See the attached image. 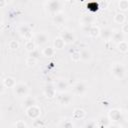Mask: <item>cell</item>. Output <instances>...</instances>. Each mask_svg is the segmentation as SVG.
Wrapping results in <instances>:
<instances>
[{
  "instance_id": "1",
  "label": "cell",
  "mask_w": 128,
  "mask_h": 128,
  "mask_svg": "<svg viewBox=\"0 0 128 128\" xmlns=\"http://www.w3.org/2000/svg\"><path fill=\"white\" fill-rule=\"evenodd\" d=\"M13 90H14L15 95H17L18 97H22V98L28 96V93H29V88H28V86H27L25 83H23V82H18V83H16V85H15L14 88H13Z\"/></svg>"
},
{
  "instance_id": "2",
  "label": "cell",
  "mask_w": 128,
  "mask_h": 128,
  "mask_svg": "<svg viewBox=\"0 0 128 128\" xmlns=\"http://www.w3.org/2000/svg\"><path fill=\"white\" fill-rule=\"evenodd\" d=\"M62 3L60 0H48L46 3V8L51 14H56L61 11Z\"/></svg>"
},
{
  "instance_id": "3",
  "label": "cell",
  "mask_w": 128,
  "mask_h": 128,
  "mask_svg": "<svg viewBox=\"0 0 128 128\" xmlns=\"http://www.w3.org/2000/svg\"><path fill=\"white\" fill-rule=\"evenodd\" d=\"M112 74L117 79H123L125 76V67L121 63H114L111 68Z\"/></svg>"
},
{
  "instance_id": "4",
  "label": "cell",
  "mask_w": 128,
  "mask_h": 128,
  "mask_svg": "<svg viewBox=\"0 0 128 128\" xmlns=\"http://www.w3.org/2000/svg\"><path fill=\"white\" fill-rule=\"evenodd\" d=\"M26 115L28 118L32 119V120H35V119H38L39 116L41 115V109L39 106H37L36 104L27 108L26 109Z\"/></svg>"
},
{
  "instance_id": "5",
  "label": "cell",
  "mask_w": 128,
  "mask_h": 128,
  "mask_svg": "<svg viewBox=\"0 0 128 128\" xmlns=\"http://www.w3.org/2000/svg\"><path fill=\"white\" fill-rule=\"evenodd\" d=\"M34 41L38 46H44L49 41V35L45 32H39L34 36Z\"/></svg>"
},
{
  "instance_id": "6",
  "label": "cell",
  "mask_w": 128,
  "mask_h": 128,
  "mask_svg": "<svg viewBox=\"0 0 128 128\" xmlns=\"http://www.w3.org/2000/svg\"><path fill=\"white\" fill-rule=\"evenodd\" d=\"M19 33L26 40L32 39V29L31 26H29L28 24H22L19 27Z\"/></svg>"
},
{
  "instance_id": "7",
  "label": "cell",
  "mask_w": 128,
  "mask_h": 128,
  "mask_svg": "<svg viewBox=\"0 0 128 128\" xmlns=\"http://www.w3.org/2000/svg\"><path fill=\"white\" fill-rule=\"evenodd\" d=\"M87 92V86L84 82L80 81V82H77L74 86H73V93L75 95H78V96H83L85 93Z\"/></svg>"
},
{
  "instance_id": "8",
  "label": "cell",
  "mask_w": 128,
  "mask_h": 128,
  "mask_svg": "<svg viewBox=\"0 0 128 128\" xmlns=\"http://www.w3.org/2000/svg\"><path fill=\"white\" fill-rule=\"evenodd\" d=\"M83 27H84L83 30L85 32H87L89 36H91L93 38L100 36V30L101 29L98 26H96V25H89V26H83Z\"/></svg>"
},
{
  "instance_id": "9",
  "label": "cell",
  "mask_w": 128,
  "mask_h": 128,
  "mask_svg": "<svg viewBox=\"0 0 128 128\" xmlns=\"http://www.w3.org/2000/svg\"><path fill=\"white\" fill-rule=\"evenodd\" d=\"M71 101H72V96L67 92H61V94L58 96V103L60 105L67 106L71 103Z\"/></svg>"
},
{
  "instance_id": "10",
  "label": "cell",
  "mask_w": 128,
  "mask_h": 128,
  "mask_svg": "<svg viewBox=\"0 0 128 128\" xmlns=\"http://www.w3.org/2000/svg\"><path fill=\"white\" fill-rule=\"evenodd\" d=\"M61 37H62V39L65 41L66 44H71V43H73V42L75 41V39H76L74 33H73L72 31H70V30H67V29L62 31Z\"/></svg>"
},
{
  "instance_id": "11",
  "label": "cell",
  "mask_w": 128,
  "mask_h": 128,
  "mask_svg": "<svg viewBox=\"0 0 128 128\" xmlns=\"http://www.w3.org/2000/svg\"><path fill=\"white\" fill-rule=\"evenodd\" d=\"M122 117V113L119 109H110L109 112H108V118L111 120V121H114V122H117L121 119Z\"/></svg>"
},
{
  "instance_id": "12",
  "label": "cell",
  "mask_w": 128,
  "mask_h": 128,
  "mask_svg": "<svg viewBox=\"0 0 128 128\" xmlns=\"http://www.w3.org/2000/svg\"><path fill=\"white\" fill-rule=\"evenodd\" d=\"M44 95L49 99L54 98L55 95H56V87H55V85H53V84L46 85L45 88H44Z\"/></svg>"
},
{
  "instance_id": "13",
  "label": "cell",
  "mask_w": 128,
  "mask_h": 128,
  "mask_svg": "<svg viewBox=\"0 0 128 128\" xmlns=\"http://www.w3.org/2000/svg\"><path fill=\"white\" fill-rule=\"evenodd\" d=\"M112 34H113V30L111 28L106 27L100 30V37L104 41H110L112 39Z\"/></svg>"
},
{
  "instance_id": "14",
  "label": "cell",
  "mask_w": 128,
  "mask_h": 128,
  "mask_svg": "<svg viewBox=\"0 0 128 128\" xmlns=\"http://www.w3.org/2000/svg\"><path fill=\"white\" fill-rule=\"evenodd\" d=\"M68 82L64 79H60L58 80L56 83H55V87H56V90L59 91L60 93L61 92H66L67 89H68Z\"/></svg>"
},
{
  "instance_id": "15",
  "label": "cell",
  "mask_w": 128,
  "mask_h": 128,
  "mask_svg": "<svg viewBox=\"0 0 128 128\" xmlns=\"http://www.w3.org/2000/svg\"><path fill=\"white\" fill-rule=\"evenodd\" d=\"M2 84L5 88H14V86L16 85V80L14 77L7 76L2 80Z\"/></svg>"
},
{
  "instance_id": "16",
  "label": "cell",
  "mask_w": 128,
  "mask_h": 128,
  "mask_svg": "<svg viewBox=\"0 0 128 128\" xmlns=\"http://www.w3.org/2000/svg\"><path fill=\"white\" fill-rule=\"evenodd\" d=\"M123 40H124V33L122 32V30H113L112 41L117 44Z\"/></svg>"
},
{
  "instance_id": "17",
  "label": "cell",
  "mask_w": 128,
  "mask_h": 128,
  "mask_svg": "<svg viewBox=\"0 0 128 128\" xmlns=\"http://www.w3.org/2000/svg\"><path fill=\"white\" fill-rule=\"evenodd\" d=\"M52 21H53V23H54L55 25H62V24L65 22V16H64L63 13L58 12V13H56V14L53 15Z\"/></svg>"
},
{
  "instance_id": "18",
  "label": "cell",
  "mask_w": 128,
  "mask_h": 128,
  "mask_svg": "<svg viewBox=\"0 0 128 128\" xmlns=\"http://www.w3.org/2000/svg\"><path fill=\"white\" fill-rule=\"evenodd\" d=\"M80 56H81V60L85 61V62L90 61L92 59V53L87 48H83L80 50Z\"/></svg>"
},
{
  "instance_id": "19",
  "label": "cell",
  "mask_w": 128,
  "mask_h": 128,
  "mask_svg": "<svg viewBox=\"0 0 128 128\" xmlns=\"http://www.w3.org/2000/svg\"><path fill=\"white\" fill-rule=\"evenodd\" d=\"M95 22V18L94 16L88 14V15H84L81 18V23L83 26H89V25H93Z\"/></svg>"
},
{
  "instance_id": "20",
  "label": "cell",
  "mask_w": 128,
  "mask_h": 128,
  "mask_svg": "<svg viewBox=\"0 0 128 128\" xmlns=\"http://www.w3.org/2000/svg\"><path fill=\"white\" fill-rule=\"evenodd\" d=\"M65 41L62 39V37L61 36H59V37H56L55 39H54V43H53V47L55 48V50H61V49H63L64 48V46H65Z\"/></svg>"
},
{
  "instance_id": "21",
  "label": "cell",
  "mask_w": 128,
  "mask_h": 128,
  "mask_svg": "<svg viewBox=\"0 0 128 128\" xmlns=\"http://www.w3.org/2000/svg\"><path fill=\"white\" fill-rule=\"evenodd\" d=\"M85 117V111L82 108H75L73 111V119L74 120H82Z\"/></svg>"
},
{
  "instance_id": "22",
  "label": "cell",
  "mask_w": 128,
  "mask_h": 128,
  "mask_svg": "<svg viewBox=\"0 0 128 128\" xmlns=\"http://www.w3.org/2000/svg\"><path fill=\"white\" fill-rule=\"evenodd\" d=\"M36 104V99L34 97H31V96H26L24 97V100H23V106L27 109L33 105Z\"/></svg>"
},
{
  "instance_id": "23",
  "label": "cell",
  "mask_w": 128,
  "mask_h": 128,
  "mask_svg": "<svg viewBox=\"0 0 128 128\" xmlns=\"http://www.w3.org/2000/svg\"><path fill=\"white\" fill-rule=\"evenodd\" d=\"M126 21V16L122 12H118L114 15V22L117 24H124Z\"/></svg>"
},
{
  "instance_id": "24",
  "label": "cell",
  "mask_w": 128,
  "mask_h": 128,
  "mask_svg": "<svg viewBox=\"0 0 128 128\" xmlns=\"http://www.w3.org/2000/svg\"><path fill=\"white\" fill-rule=\"evenodd\" d=\"M25 50L29 53L33 52L34 50H36V43L34 40L30 39V40H27L26 43H25Z\"/></svg>"
},
{
  "instance_id": "25",
  "label": "cell",
  "mask_w": 128,
  "mask_h": 128,
  "mask_svg": "<svg viewBox=\"0 0 128 128\" xmlns=\"http://www.w3.org/2000/svg\"><path fill=\"white\" fill-rule=\"evenodd\" d=\"M42 54L45 57H52L55 54V48L54 47H51V46H46V47L43 48Z\"/></svg>"
},
{
  "instance_id": "26",
  "label": "cell",
  "mask_w": 128,
  "mask_h": 128,
  "mask_svg": "<svg viewBox=\"0 0 128 128\" xmlns=\"http://www.w3.org/2000/svg\"><path fill=\"white\" fill-rule=\"evenodd\" d=\"M116 48H117V50H118L119 52H121V53H126V52H128V43L123 40V41L117 43Z\"/></svg>"
},
{
  "instance_id": "27",
  "label": "cell",
  "mask_w": 128,
  "mask_h": 128,
  "mask_svg": "<svg viewBox=\"0 0 128 128\" xmlns=\"http://www.w3.org/2000/svg\"><path fill=\"white\" fill-rule=\"evenodd\" d=\"M118 7H119L120 11L128 10V0H120L118 3Z\"/></svg>"
},
{
  "instance_id": "28",
  "label": "cell",
  "mask_w": 128,
  "mask_h": 128,
  "mask_svg": "<svg viewBox=\"0 0 128 128\" xmlns=\"http://www.w3.org/2000/svg\"><path fill=\"white\" fill-rule=\"evenodd\" d=\"M37 58H35V57H32V56H29L27 59H26V65L28 66V67H33V66H35V64L37 63Z\"/></svg>"
},
{
  "instance_id": "29",
  "label": "cell",
  "mask_w": 128,
  "mask_h": 128,
  "mask_svg": "<svg viewBox=\"0 0 128 128\" xmlns=\"http://www.w3.org/2000/svg\"><path fill=\"white\" fill-rule=\"evenodd\" d=\"M98 8H99L98 4H97L96 2H94V1H92V2H90V3L87 4V9H88L89 11H91V12H95V11H97Z\"/></svg>"
},
{
  "instance_id": "30",
  "label": "cell",
  "mask_w": 128,
  "mask_h": 128,
  "mask_svg": "<svg viewBox=\"0 0 128 128\" xmlns=\"http://www.w3.org/2000/svg\"><path fill=\"white\" fill-rule=\"evenodd\" d=\"M8 48L10 50H17L19 48V43L16 40H10L8 42Z\"/></svg>"
},
{
  "instance_id": "31",
  "label": "cell",
  "mask_w": 128,
  "mask_h": 128,
  "mask_svg": "<svg viewBox=\"0 0 128 128\" xmlns=\"http://www.w3.org/2000/svg\"><path fill=\"white\" fill-rule=\"evenodd\" d=\"M71 60L74 62H78L81 60V56H80V51H74L71 54Z\"/></svg>"
},
{
  "instance_id": "32",
  "label": "cell",
  "mask_w": 128,
  "mask_h": 128,
  "mask_svg": "<svg viewBox=\"0 0 128 128\" xmlns=\"http://www.w3.org/2000/svg\"><path fill=\"white\" fill-rule=\"evenodd\" d=\"M12 126H13V127H28V125H27L24 121H22V120L17 121V122H16V123H14Z\"/></svg>"
},
{
  "instance_id": "33",
  "label": "cell",
  "mask_w": 128,
  "mask_h": 128,
  "mask_svg": "<svg viewBox=\"0 0 128 128\" xmlns=\"http://www.w3.org/2000/svg\"><path fill=\"white\" fill-rule=\"evenodd\" d=\"M121 30L124 34H128V23H124L122 24V27H121Z\"/></svg>"
},
{
  "instance_id": "34",
  "label": "cell",
  "mask_w": 128,
  "mask_h": 128,
  "mask_svg": "<svg viewBox=\"0 0 128 128\" xmlns=\"http://www.w3.org/2000/svg\"><path fill=\"white\" fill-rule=\"evenodd\" d=\"M61 126H63V127H73L74 125H73V123L71 122V121H69V120H66L63 124H61Z\"/></svg>"
},
{
  "instance_id": "35",
  "label": "cell",
  "mask_w": 128,
  "mask_h": 128,
  "mask_svg": "<svg viewBox=\"0 0 128 128\" xmlns=\"http://www.w3.org/2000/svg\"><path fill=\"white\" fill-rule=\"evenodd\" d=\"M33 126H34V127H37V126H44V123H43L42 121L38 120V119H35V122H34Z\"/></svg>"
},
{
  "instance_id": "36",
  "label": "cell",
  "mask_w": 128,
  "mask_h": 128,
  "mask_svg": "<svg viewBox=\"0 0 128 128\" xmlns=\"http://www.w3.org/2000/svg\"><path fill=\"white\" fill-rule=\"evenodd\" d=\"M8 2L6 0H0V8H4Z\"/></svg>"
},
{
  "instance_id": "37",
  "label": "cell",
  "mask_w": 128,
  "mask_h": 128,
  "mask_svg": "<svg viewBox=\"0 0 128 128\" xmlns=\"http://www.w3.org/2000/svg\"><path fill=\"white\" fill-rule=\"evenodd\" d=\"M95 126H96V123H94V122H90V123L85 124V127H95Z\"/></svg>"
},
{
  "instance_id": "38",
  "label": "cell",
  "mask_w": 128,
  "mask_h": 128,
  "mask_svg": "<svg viewBox=\"0 0 128 128\" xmlns=\"http://www.w3.org/2000/svg\"><path fill=\"white\" fill-rule=\"evenodd\" d=\"M6 1H7V2H10V1H11V0H6Z\"/></svg>"
},
{
  "instance_id": "39",
  "label": "cell",
  "mask_w": 128,
  "mask_h": 128,
  "mask_svg": "<svg viewBox=\"0 0 128 128\" xmlns=\"http://www.w3.org/2000/svg\"><path fill=\"white\" fill-rule=\"evenodd\" d=\"M77 1H83V0H77Z\"/></svg>"
},
{
  "instance_id": "40",
  "label": "cell",
  "mask_w": 128,
  "mask_h": 128,
  "mask_svg": "<svg viewBox=\"0 0 128 128\" xmlns=\"http://www.w3.org/2000/svg\"><path fill=\"white\" fill-rule=\"evenodd\" d=\"M108 1H113V0H108Z\"/></svg>"
},
{
  "instance_id": "41",
  "label": "cell",
  "mask_w": 128,
  "mask_h": 128,
  "mask_svg": "<svg viewBox=\"0 0 128 128\" xmlns=\"http://www.w3.org/2000/svg\"><path fill=\"white\" fill-rule=\"evenodd\" d=\"M67 1H70V0H67Z\"/></svg>"
},
{
  "instance_id": "42",
  "label": "cell",
  "mask_w": 128,
  "mask_h": 128,
  "mask_svg": "<svg viewBox=\"0 0 128 128\" xmlns=\"http://www.w3.org/2000/svg\"><path fill=\"white\" fill-rule=\"evenodd\" d=\"M27 1H30V0H27Z\"/></svg>"
}]
</instances>
